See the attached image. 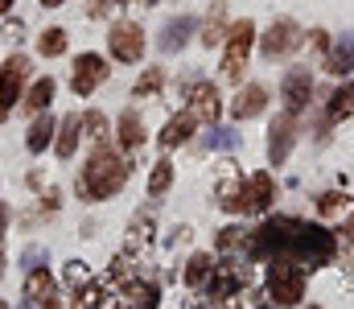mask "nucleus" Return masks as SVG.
Returning a JSON list of instances; mask_svg holds the SVG:
<instances>
[{
	"mask_svg": "<svg viewBox=\"0 0 354 309\" xmlns=\"http://www.w3.org/2000/svg\"><path fill=\"white\" fill-rule=\"evenodd\" d=\"M313 309H317V306H313Z\"/></svg>",
	"mask_w": 354,
	"mask_h": 309,
	"instance_id": "46",
	"label": "nucleus"
},
{
	"mask_svg": "<svg viewBox=\"0 0 354 309\" xmlns=\"http://www.w3.org/2000/svg\"><path fill=\"white\" fill-rule=\"evenodd\" d=\"M29 58L25 54H12L4 66H0V120L12 111V103H21V91H25V79H29Z\"/></svg>",
	"mask_w": 354,
	"mask_h": 309,
	"instance_id": "6",
	"label": "nucleus"
},
{
	"mask_svg": "<svg viewBox=\"0 0 354 309\" xmlns=\"http://www.w3.org/2000/svg\"><path fill=\"white\" fill-rule=\"evenodd\" d=\"M202 144L214 149V153H231V149L239 144V132H231V128H210V132L202 136Z\"/></svg>",
	"mask_w": 354,
	"mask_h": 309,
	"instance_id": "29",
	"label": "nucleus"
},
{
	"mask_svg": "<svg viewBox=\"0 0 354 309\" xmlns=\"http://www.w3.org/2000/svg\"><path fill=\"white\" fill-rule=\"evenodd\" d=\"M79 136H83V115H79V111H71V115L58 124V136H54V153H58L62 161H71V157H75V149H79Z\"/></svg>",
	"mask_w": 354,
	"mask_h": 309,
	"instance_id": "16",
	"label": "nucleus"
},
{
	"mask_svg": "<svg viewBox=\"0 0 354 309\" xmlns=\"http://www.w3.org/2000/svg\"><path fill=\"white\" fill-rule=\"evenodd\" d=\"M210 272H214V260H210L206 252H194V256L185 260V285H189V289H198Z\"/></svg>",
	"mask_w": 354,
	"mask_h": 309,
	"instance_id": "22",
	"label": "nucleus"
},
{
	"mask_svg": "<svg viewBox=\"0 0 354 309\" xmlns=\"http://www.w3.org/2000/svg\"><path fill=\"white\" fill-rule=\"evenodd\" d=\"M25 297H29V301H50V297H54V277H50L46 268L29 272V281H25Z\"/></svg>",
	"mask_w": 354,
	"mask_h": 309,
	"instance_id": "23",
	"label": "nucleus"
},
{
	"mask_svg": "<svg viewBox=\"0 0 354 309\" xmlns=\"http://www.w3.org/2000/svg\"><path fill=\"white\" fill-rule=\"evenodd\" d=\"M21 309H41V301H29V297H25V301H21Z\"/></svg>",
	"mask_w": 354,
	"mask_h": 309,
	"instance_id": "37",
	"label": "nucleus"
},
{
	"mask_svg": "<svg viewBox=\"0 0 354 309\" xmlns=\"http://www.w3.org/2000/svg\"><path fill=\"white\" fill-rule=\"evenodd\" d=\"M268 293H272V306H297L305 297V268L297 260H288V256H272Z\"/></svg>",
	"mask_w": 354,
	"mask_h": 309,
	"instance_id": "3",
	"label": "nucleus"
},
{
	"mask_svg": "<svg viewBox=\"0 0 354 309\" xmlns=\"http://www.w3.org/2000/svg\"><path fill=\"white\" fill-rule=\"evenodd\" d=\"M248 252L252 256H288L301 268H322V264L334 260L338 239L326 227H313V223H301V218H268L264 227L252 231Z\"/></svg>",
	"mask_w": 354,
	"mask_h": 309,
	"instance_id": "1",
	"label": "nucleus"
},
{
	"mask_svg": "<svg viewBox=\"0 0 354 309\" xmlns=\"http://www.w3.org/2000/svg\"><path fill=\"white\" fill-rule=\"evenodd\" d=\"M21 264H25V272H37V268L50 264V252H46L41 243H29V247L21 252Z\"/></svg>",
	"mask_w": 354,
	"mask_h": 309,
	"instance_id": "31",
	"label": "nucleus"
},
{
	"mask_svg": "<svg viewBox=\"0 0 354 309\" xmlns=\"http://www.w3.org/2000/svg\"><path fill=\"white\" fill-rule=\"evenodd\" d=\"M243 281H248V268L243 264H214L210 285H206V297H231Z\"/></svg>",
	"mask_w": 354,
	"mask_h": 309,
	"instance_id": "11",
	"label": "nucleus"
},
{
	"mask_svg": "<svg viewBox=\"0 0 354 309\" xmlns=\"http://www.w3.org/2000/svg\"><path fill=\"white\" fill-rule=\"evenodd\" d=\"M54 91H58V83L46 75V79H37L33 87H29V95H25V107L29 111H46L50 107V100H54Z\"/></svg>",
	"mask_w": 354,
	"mask_h": 309,
	"instance_id": "24",
	"label": "nucleus"
},
{
	"mask_svg": "<svg viewBox=\"0 0 354 309\" xmlns=\"http://www.w3.org/2000/svg\"><path fill=\"white\" fill-rule=\"evenodd\" d=\"M218 247H223V252H235V247H243V231H239V227H227V231L218 235Z\"/></svg>",
	"mask_w": 354,
	"mask_h": 309,
	"instance_id": "35",
	"label": "nucleus"
},
{
	"mask_svg": "<svg viewBox=\"0 0 354 309\" xmlns=\"http://www.w3.org/2000/svg\"><path fill=\"white\" fill-rule=\"evenodd\" d=\"M218 206L231 210V214H248L252 210V203H248V182H239L235 174H227L218 182Z\"/></svg>",
	"mask_w": 354,
	"mask_h": 309,
	"instance_id": "15",
	"label": "nucleus"
},
{
	"mask_svg": "<svg viewBox=\"0 0 354 309\" xmlns=\"http://www.w3.org/2000/svg\"><path fill=\"white\" fill-rule=\"evenodd\" d=\"M223 37H227L223 4H214V12H210V21H206V29H202V46H206V50H210V46H223Z\"/></svg>",
	"mask_w": 354,
	"mask_h": 309,
	"instance_id": "27",
	"label": "nucleus"
},
{
	"mask_svg": "<svg viewBox=\"0 0 354 309\" xmlns=\"http://www.w3.org/2000/svg\"><path fill=\"white\" fill-rule=\"evenodd\" d=\"M87 281H91V272H87V264H83V260L66 264V285H75V289H79V285H87Z\"/></svg>",
	"mask_w": 354,
	"mask_h": 309,
	"instance_id": "34",
	"label": "nucleus"
},
{
	"mask_svg": "<svg viewBox=\"0 0 354 309\" xmlns=\"http://www.w3.org/2000/svg\"><path fill=\"white\" fill-rule=\"evenodd\" d=\"M252 46H256V25L243 17V21H235L231 29H227V54H223V75L231 79V83H239L243 79V66H248V54H252Z\"/></svg>",
	"mask_w": 354,
	"mask_h": 309,
	"instance_id": "4",
	"label": "nucleus"
},
{
	"mask_svg": "<svg viewBox=\"0 0 354 309\" xmlns=\"http://www.w3.org/2000/svg\"><path fill=\"white\" fill-rule=\"evenodd\" d=\"M264 107H268V87L248 83V87H239V95L231 103V115H235V120H256Z\"/></svg>",
	"mask_w": 354,
	"mask_h": 309,
	"instance_id": "14",
	"label": "nucleus"
},
{
	"mask_svg": "<svg viewBox=\"0 0 354 309\" xmlns=\"http://www.w3.org/2000/svg\"><path fill=\"white\" fill-rule=\"evenodd\" d=\"M161 83H165V71H161V66H149V71H145V75L136 79L132 95H136V100H153V95L161 91Z\"/></svg>",
	"mask_w": 354,
	"mask_h": 309,
	"instance_id": "25",
	"label": "nucleus"
},
{
	"mask_svg": "<svg viewBox=\"0 0 354 309\" xmlns=\"http://www.w3.org/2000/svg\"><path fill=\"white\" fill-rule=\"evenodd\" d=\"M107 46H111L115 62H140L145 58V29L132 21H115L107 29Z\"/></svg>",
	"mask_w": 354,
	"mask_h": 309,
	"instance_id": "7",
	"label": "nucleus"
},
{
	"mask_svg": "<svg viewBox=\"0 0 354 309\" xmlns=\"http://www.w3.org/2000/svg\"><path fill=\"white\" fill-rule=\"evenodd\" d=\"M198 29V21L194 17H169L165 25H161V37H157V46L165 50V54H177V50H185V41H189V33Z\"/></svg>",
	"mask_w": 354,
	"mask_h": 309,
	"instance_id": "12",
	"label": "nucleus"
},
{
	"mask_svg": "<svg viewBox=\"0 0 354 309\" xmlns=\"http://www.w3.org/2000/svg\"><path fill=\"white\" fill-rule=\"evenodd\" d=\"M8 4H12V0H0V12H4V8H8Z\"/></svg>",
	"mask_w": 354,
	"mask_h": 309,
	"instance_id": "41",
	"label": "nucleus"
},
{
	"mask_svg": "<svg viewBox=\"0 0 354 309\" xmlns=\"http://www.w3.org/2000/svg\"><path fill=\"white\" fill-rule=\"evenodd\" d=\"M4 231H8V206L0 203V239H4Z\"/></svg>",
	"mask_w": 354,
	"mask_h": 309,
	"instance_id": "36",
	"label": "nucleus"
},
{
	"mask_svg": "<svg viewBox=\"0 0 354 309\" xmlns=\"http://www.w3.org/2000/svg\"><path fill=\"white\" fill-rule=\"evenodd\" d=\"M309 95H313V75H309V66H288V75H284V83H280L284 111H288V115L305 111V107H309Z\"/></svg>",
	"mask_w": 354,
	"mask_h": 309,
	"instance_id": "8",
	"label": "nucleus"
},
{
	"mask_svg": "<svg viewBox=\"0 0 354 309\" xmlns=\"http://www.w3.org/2000/svg\"><path fill=\"white\" fill-rule=\"evenodd\" d=\"M260 309H276V306H260Z\"/></svg>",
	"mask_w": 354,
	"mask_h": 309,
	"instance_id": "43",
	"label": "nucleus"
},
{
	"mask_svg": "<svg viewBox=\"0 0 354 309\" xmlns=\"http://www.w3.org/2000/svg\"><path fill=\"white\" fill-rule=\"evenodd\" d=\"M0 309H8V306H4V301H0Z\"/></svg>",
	"mask_w": 354,
	"mask_h": 309,
	"instance_id": "45",
	"label": "nucleus"
},
{
	"mask_svg": "<svg viewBox=\"0 0 354 309\" xmlns=\"http://www.w3.org/2000/svg\"><path fill=\"white\" fill-rule=\"evenodd\" d=\"M145 144V128H140V115L136 111H124L120 115V149H140Z\"/></svg>",
	"mask_w": 354,
	"mask_h": 309,
	"instance_id": "21",
	"label": "nucleus"
},
{
	"mask_svg": "<svg viewBox=\"0 0 354 309\" xmlns=\"http://www.w3.org/2000/svg\"><path fill=\"white\" fill-rule=\"evenodd\" d=\"M272 198H276L272 174H252V178H248V203H252V210H268Z\"/></svg>",
	"mask_w": 354,
	"mask_h": 309,
	"instance_id": "19",
	"label": "nucleus"
},
{
	"mask_svg": "<svg viewBox=\"0 0 354 309\" xmlns=\"http://www.w3.org/2000/svg\"><path fill=\"white\" fill-rule=\"evenodd\" d=\"M83 132H87V136H95V140H99V136L107 132V120H103L99 111H87V115H83Z\"/></svg>",
	"mask_w": 354,
	"mask_h": 309,
	"instance_id": "33",
	"label": "nucleus"
},
{
	"mask_svg": "<svg viewBox=\"0 0 354 309\" xmlns=\"http://www.w3.org/2000/svg\"><path fill=\"white\" fill-rule=\"evenodd\" d=\"M326 71H330V75H338V79L354 71V29L342 33V41H338V46H330V54H326Z\"/></svg>",
	"mask_w": 354,
	"mask_h": 309,
	"instance_id": "17",
	"label": "nucleus"
},
{
	"mask_svg": "<svg viewBox=\"0 0 354 309\" xmlns=\"http://www.w3.org/2000/svg\"><path fill=\"white\" fill-rule=\"evenodd\" d=\"M317 210H322V214H346L351 203H346L342 194H334V190H330V194H322V198H317Z\"/></svg>",
	"mask_w": 354,
	"mask_h": 309,
	"instance_id": "32",
	"label": "nucleus"
},
{
	"mask_svg": "<svg viewBox=\"0 0 354 309\" xmlns=\"http://www.w3.org/2000/svg\"><path fill=\"white\" fill-rule=\"evenodd\" d=\"M169 186H174V165H169V161H157V169L149 174V194H153V198H161Z\"/></svg>",
	"mask_w": 354,
	"mask_h": 309,
	"instance_id": "30",
	"label": "nucleus"
},
{
	"mask_svg": "<svg viewBox=\"0 0 354 309\" xmlns=\"http://www.w3.org/2000/svg\"><path fill=\"white\" fill-rule=\"evenodd\" d=\"M346 115H354V83L338 87L330 95V120H346Z\"/></svg>",
	"mask_w": 354,
	"mask_h": 309,
	"instance_id": "26",
	"label": "nucleus"
},
{
	"mask_svg": "<svg viewBox=\"0 0 354 309\" xmlns=\"http://www.w3.org/2000/svg\"><path fill=\"white\" fill-rule=\"evenodd\" d=\"M37 50L46 54V58H58V54H66V29H46L41 37H37Z\"/></svg>",
	"mask_w": 354,
	"mask_h": 309,
	"instance_id": "28",
	"label": "nucleus"
},
{
	"mask_svg": "<svg viewBox=\"0 0 354 309\" xmlns=\"http://www.w3.org/2000/svg\"><path fill=\"white\" fill-rule=\"evenodd\" d=\"M111 4H128V0H111Z\"/></svg>",
	"mask_w": 354,
	"mask_h": 309,
	"instance_id": "42",
	"label": "nucleus"
},
{
	"mask_svg": "<svg viewBox=\"0 0 354 309\" xmlns=\"http://www.w3.org/2000/svg\"><path fill=\"white\" fill-rule=\"evenodd\" d=\"M41 4H46V8H62L66 0H41Z\"/></svg>",
	"mask_w": 354,
	"mask_h": 309,
	"instance_id": "38",
	"label": "nucleus"
},
{
	"mask_svg": "<svg viewBox=\"0 0 354 309\" xmlns=\"http://www.w3.org/2000/svg\"><path fill=\"white\" fill-rule=\"evenodd\" d=\"M145 4H157V0H145Z\"/></svg>",
	"mask_w": 354,
	"mask_h": 309,
	"instance_id": "44",
	"label": "nucleus"
},
{
	"mask_svg": "<svg viewBox=\"0 0 354 309\" xmlns=\"http://www.w3.org/2000/svg\"><path fill=\"white\" fill-rule=\"evenodd\" d=\"M46 309H62V306H58V301H54V297H50V301H46Z\"/></svg>",
	"mask_w": 354,
	"mask_h": 309,
	"instance_id": "39",
	"label": "nucleus"
},
{
	"mask_svg": "<svg viewBox=\"0 0 354 309\" xmlns=\"http://www.w3.org/2000/svg\"><path fill=\"white\" fill-rule=\"evenodd\" d=\"M0 277H4V252H0Z\"/></svg>",
	"mask_w": 354,
	"mask_h": 309,
	"instance_id": "40",
	"label": "nucleus"
},
{
	"mask_svg": "<svg viewBox=\"0 0 354 309\" xmlns=\"http://www.w3.org/2000/svg\"><path fill=\"white\" fill-rule=\"evenodd\" d=\"M305 41V33H301V25L292 21V17H276L272 25H268V33L260 37V54H264L268 62H276V58H284V54H292L297 46Z\"/></svg>",
	"mask_w": 354,
	"mask_h": 309,
	"instance_id": "5",
	"label": "nucleus"
},
{
	"mask_svg": "<svg viewBox=\"0 0 354 309\" xmlns=\"http://www.w3.org/2000/svg\"><path fill=\"white\" fill-rule=\"evenodd\" d=\"M107 79V62L99 58V54H79V62H75V75H71V87H75V95H95V87Z\"/></svg>",
	"mask_w": 354,
	"mask_h": 309,
	"instance_id": "10",
	"label": "nucleus"
},
{
	"mask_svg": "<svg viewBox=\"0 0 354 309\" xmlns=\"http://www.w3.org/2000/svg\"><path fill=\"white\" fill-rule=\"evenodd\" d=\"M194 128H198V120H194L189 111H181V115H174V120L165 124V132H161V144H165V149H177V144H185V140L194 136Z\"/></svg>",
	"mask_w": 354,
	"mask_h": 309,
	"instance_id": "20",
	"label": "nucleus"
},
{
	"mask_svg": "<svg viewBox=\"0 0 354 309\" xmlns=\"http://www.w3.org/2000/svg\"><path fill=\"white\" fill-rule=\"evenodd\" d=\"M128 169H132V165H128L115 149L99 144V149L91 153V161L83 165V174H79V194H83L87 203H103V198L120 194L124 182H128Z\"/></svg>",
	"mask_w": 354,
	"mask_h": 309,
	"instance_id": "2",
	"label": "nucleus"
},
{
	"mask_svg": "<svg viewBox=\"0 0 354 309\" xmlns=\"http://www.w3.org/2000/svg\"><path fill=\"white\" fill-rule=\"evenodd\" d=\"M54 132H58V124H54V115L46 111H37V120L29 124V132H25V149L29 153H46V144H54Z\"/></svg>",
	"mask_w": 354,
	"mask_h": 309,
	"instance_id": "18",
	"label": "nucleus"
},
{
	"mask_svg": "<svg viewBox=\"0 0 354 309\" xmlns=\"http://www.w3.org/2000/svg\"><path fill=\"white\" fill-rule=\"evenodd\" d=\"M218 91H214V83H189V115L194 120H202V124H210L214 115H218Z\"/></svg>",
	"mask_w": 354,
	"mask_h": 309,
	"instance_id": "13",
	"label": "nucleus"
},
{
	"mask_svg": "<svg viewBox=\"0 0 354 309\" xmlns=\"http://www.w3.org/2000/svg\"><path fill=\"white\" fill-rule=\"evenodd\" d=\"M292 144H297V120L284 111V115H276L272 128H268V161H272V165H284L288 153H292Z\"/></svg>",
	"mask_w": 354,
	"mask_h": 309,
	"instance_id": "9",
	"label": "nucleus"
}]
</instances>
